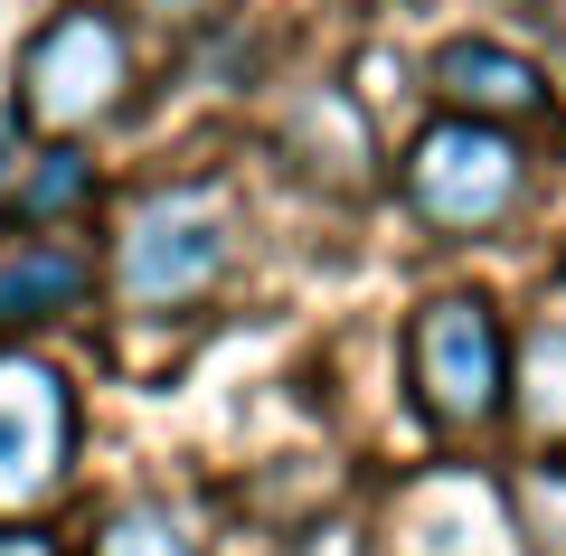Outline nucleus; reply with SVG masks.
<instances>
[{"instance_id": "12", "label": "nucleus", "mask_w": 566, "mask_h": 556, "mask_svg": "<svg viewBox=\"0 0 566 556\" xmlns=\"http://www.w3.org/2000/svg\"><path fill=\"white\" fill-rule=\"evenodd\" d=\"M123 10H142V20H161V29H208V20H227L237 0H123Z\"/></svg>"}, {"instance_id": "13", "label": "nucleus", "mask_w": 566, "mask_h": 556, "mask_svg": "<svg viewBox=\"0 0 566 556\" xmlns=\"http://www.w3.org/2000/svg\"><path fill=\"white\" fill-rule=\"evenodd\" d=\"M0 556H57V537H39V528H0Z\"/></svg>"}, {"instance_id": "7", "label": "nucleus", "mask_w": 566, "mask_h": 556, "mask_svg": "<svg viewBox=\"0 0 566 556\" xmlns=\"http://www.w3.org/2000/svg\"><path fill=\"white\" fill-rule=\"evenodd\" d=\"M85 255L66 237H20L0 255V331H39V321H66L85 302Z\"/></svg>"}, {"instance_id": "4", "label": "nucleus", "mask_w": 566, "mask_h": 556, "mask_svg": "<svg viewBox=\"0 0 566 556\" xmlns=\"http://www.w3.org/2000/svg\"><path fill=\"white\" fill-rule=\"evenodd\" d=\"M406 378H416V406L444 434H482L510 406V339L491 321L482 293H434L406 331Z\"/></svg>"}, {"instance_id": "1", "label": "nucleus", "mask_w": 566, "mask_h": 556, "mask_svg": "<svg viewBox=\"0 0 566 556\" xmlns=\"http://www.w3.org/2000/svg\"><path fill=\"white\" fill-rule=\"evenodd\" d=\"M10 85H20V95H10V114H20L29 133L76 141V133H95L104 114H123V85H133V39H123V20H104V10H57V20L20 48Z\"/></svg>"}, {"instance_id": "2", "label": "nucleus", "mask_w": 566, "mask_h": 556, "mask_svg": "<svg viewBox=\"0 0 566 556\" xmlns=\"http://www.w3.org/2000/svg\"><path fill=\"white\" fill-rule=\"evenodd\" d=\"M227 255H237V227L208 189H151L114 237V302L123 312H189L218 293Z\"/></svg>"}, {"instance_id": "11", "label": "nucleus", "mask_w": 566, "mask_h": 556, "mask_svg": "<svg viewBox=\"0 0 566 556\" xmlns=\"http://www.w3.org/2000/svg\"><path fill=\"white\" fill-rule=\"evenodd\" d=\"M510 518L528 556H566V462H520L510 472Z\"/></svg>"}, {"instance_id": "8", "label": "nucleus", "mask_w": 566, "mask_h": 556, "mask_svg": "<svg viewBox=\"0 0 566 556\" xmlns=\"http://www.w3.org/2000/svg\"><path fill=\"white\" fill-rule=\"evenodd\" d=\"M510 406H520L547 443L566 434V321H538V331H528V349L510 358Z\"/></svg>"}, {"instance_id": "10", "label": "nucleus", "mask_w": 566, "mask_h": 556, "mask_svg": "<svg viewBox=\"0 0 566 556\" xmlns=\"http://www.w3.org/2000/svg\"><path fill=\"white\" fill-rule=\"evenodd\" d=\"M95 556H199V528H189V510H170V500H123L95 528Z\"/></svg>"}, {"instance_id": "9", "label": "nucleus", "mask_w": 566, "mask_h": 556, "mask_svg": "<svg viewBox=\"0 0 566 556\" xmlns=\"http://www.w3.org/2000/svg\"><path fill=\"white\" fill-rule=\"evenodd\" d=\"M85 199H95V160H85L76 141H48V151L29 160V179H20V218L48 237V227H66Z\"/></svg>"}, {"instance_id": "14", "label": "nucleus", "mask_w": 566, "mask_h": 556, "mask_svg": "<svg viewBox=\"0 0 566 556\" xmlns=\"http://www.w3.org/2000/svg\"><path fill=\"white\" fill-rule=\"evenodd\" d=\"M0 179H10V123H0Z\"/></svg>"}, {"instance_id": "6", "label": "nucleus", "mask_w": 566, "mask_h": 556, "mask_svg": "<svg viewBox=\"0 0 566 556\" xmlns=\"http://www.w3.org/2000/svg\"><path fill=\"white\" fill-rule=\"evenodd\" d=\"M434 95H444V114H472V123H538L547 114V76L501 39H444L434 48Z\"/></svg>"}, {"instance_id": "5", "label": "nucleus", "mask_w": 566, "mask_h": 556, "mask_svg": "<svg viewBox=\"0 0 566 556\" xmlns=\"http://www.w3.org/2000/svg\"><path fill=\"white\" fill-rule=\"evenodd\" d=\"M76 462V387L29 349H0V510L20 518Z\"/></svg>"}, {"instance_id": "3", "label": "nucleus", "mask_w": 566, "mask_h": 556, "mask_svg": "<svg viewBox=\"0 0 566 556\" xmlns=\"http://www.w3.org/2000/svg\"><path fill=\"white\" fill-rule=\"evenodd\" d=\"M520 189H528V160L501 123L444 114V123H424L406 141V208L434 237H491V227H510Z\"/></svg>"}]
</instances>
